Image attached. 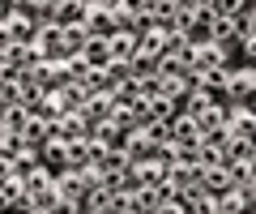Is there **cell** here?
Here are the masks:
<instances>
[{
	"label": "cell",
	"instance_id": "cell-24",
	"mask_svg": "<svg viewBox=\"0 0 256 214\" xmlns=\"http://www.w3.org/2000/svg\"><path fill=\"white\" fill-rule=\"evenodd\" d=\"M128 73L137 77V82H146V77H154V73H158V56H154V52H137V56L128 60Z\"/></svg>",
	"mask_w": 256,
	"mask_h": 214
},
{
	"label": "cell",
	"instance_id": "cell-7",
	"mask_svg": "<svg viewBox=\"0 0 256 214\" xmlns=\"http://www.w3.org/2000/svg\"><path fill=\"white\" fill-rule=\"evenodd\" d=\"M82 112H86V120H90L94 129H98V124H102V120H111V112H116V94H111V90H98V94H90Z\"/></svg>",
	"mask_w": 256,
	"mask_h": 214
},
{
	"label": "cell",
	"instance_id": "cell-31",
	"mask_svg": "<svg viewBox=\"0 0 256 214\" xmlns=\"http://www.w3.org/2000/svg\"><path fill=\"white\" fill-rule=\"evenodd\" d=\"M38 112H43L47 120H60V116L68 112V103H64V94H60V90H47V99H43V107H38Z\"/></svg>",
	"mask_w": 256,
	"mask_h": 214
},
{
	"label": "cell",
	"instance_id": "cell-12",
	"mask_svg": "<svg viewBox=\"0 0 256 214\" xmlns=\"http://www.w3.org/2000/svg\"><path fill=\"white\" fill-rule=\"evenodd\" d=\"M86 26H90V35H111L116 26V9H102V5H94L90 0V9H86Z\"/></svg>",
	"mask_w": 256,
	"mask_h": 214
},
{
	"label": "cell",
	"instance_id": "cell-3",
	"mask_svg": "<svg viewBox=\"0 0 256 214\" xmlns=\"http://www.w3.org/2000/svg\"><path fill=\"white\" fill-rule=\"evenodd\" d=\"M0 205L4 210H30V188H26V176H0Z\"/></svg>",
	"mask_w": 256,
	"mask_h": 214
},
{
	"label": "cell",
	"instance_id": "cell-23",
	"mask_svg": "<svg viewBox=\"0 0 256 214\" xmlns=\"http://www.w3.org/2000/svg\"><path fill=\"white\" fill-rule=\"evenodd\" d=\"M111 56H116V52H111V39L107 35H90V43H86V60H90V65H107Z\"/></svg>",
	"mask_w": 256,
	"mask_h": 214
},
{
	"label": "cell",
	"instance_id": "cell-39",
	"mask_svg": "<svg viewBox=\"0 0 256 214\" xmlns=\"http://www.w3.org/2000/svg\"><path fill=\"white\" fill-rule=\"evenodd\" d=\"M171 5H175V13H180V18H188V13L201 9V0H171Z\"/></svg>",
	"mask_w": 256,
	"mask_h": 214
},
{
	"label": "cell",
	"instance_id": "cell-11",
	"mask_svg": "<svg viewBox=\"0 0 256 214\" xmlns=\"http://www.w3.org/2000/svg\"><path fill=\"white\" fill-rule=\"evenodd\" d=\"M171 129H175V141H180V146H201V141H205V133H201V124H196V116H188V112L175 116Z\"/></svg>",
	"mask_w": 256,
	"mask_h": 214
},
{
	"label": "cell",
	"instance_id": "cell-14",
	"mask_svg": "<svg viewBox=\"0 0 256 214\" xmlns=\"http://www.w3.org/2000/svg\"><path fill=\"white\" fill-rule=\"evenodd\" d=\"M86 43H90V26H86V22H68V26L60 30L64 56H68V52H86Z\"/></svg>",
	"mask_w": 256,
	"mask_h": 214
},
{
	"label": "cell",
	"instance_id": "cell-30",
	"mask_svg": "<svg viewBox=\"0 0 256 214\" xmlns=\"http://www.w3.org/2000/svg\"><path fill=\"white\" fill-rule=\"evenodd\" d=\"M22 103V77H0V107Z\"/></svg>",
	"mask_w": 256,
	"mask_h": 214
},
{
	"label": "cell",
	"instance_id": "cell-36",
	"mask_svg": "<svg viewBox=\"0 0 256 214\" xmlns=\"http://www.w3.org/2000/svg\"><path fill=\"white\" fill-rule=\"evenodd\" d=\"M141 129H150V137H154V141H171L175 137L171 120H150V124H141Z\"/></svg>",
	"mask_w": 256,
	"mask_h": 214
},
{
	"label": "cell",
	"instance_id": "cell-4",
	"mask_svg": "<svg viewBox=\"0 0 256 214\" xmlns=\"http://www.w3.org/2000/svg\"><path fill=\"white\" fill-rule=\"evenodd\" d=\"M230 133L235 137H248V141H256V112H252V103H230Z\"/></svg>",
	"mask_w": 256,
	"mask_h": 214
},
{
	"label": "cell",
	"instance_id": "cell-8",
	"mask_svg": "<svg viewBox=\"0 0 256 214\" xmlns=\"http://www.w3.org/2000/svg\"><path fill=\"white\" fill-rule=\"evenodd\" d=\"M116 193L120 188H111V184H94L90 193H86V214H116Z\"/></svg>",
	"mask_w": 256,
	"mask_h": 214
},
{
	"label": "cell",
	"instance_id": "cell-22",
	"mask_svg": "<svg viewBox=\"0 0 256 214\" xmlns=\"http://www.w3.org/2000/svg\"><path fill=\"white\" fill-rule=\"evenodd\" d=\"M60 94H64V103H68V112H82V107H86V99H90V86H86V82H64L60 86Z\"/></svg>",
	"mask_w": 256,
	"mask_h": 214
},
{
	"label": "cell",
	"instance_id": "cell-10",
	"mask_svg": "<svg viewBox=\"0 0 256 214\" xmlns=\"http://www.w3.org/2000/svg\"><path fill=\"white\" fill-rule=\"evenodd\" d=\"M154 146H158V141L150 137V129H128V137H124V150L132 154V163H146V158H154Z\"/></svg>",
	"mask_w": 256,
	"mask_h": 214
},
{
	"label": "cell",
	"instance_id": "cell-27",
	"mask_svg": "<svg viewBox=\"0 0 256 214\" xmlns=\"http://www.w3.org/2000/svg\"><path fill=\"white\" fill-rule=\"evenodd\" d=\"M150 112H154V120H175V116H180V103H175L171 94H154V99H150Z\"/></svg>",
	"mask_w": 256,
	"mask_h": 214
},
{
	"label": "cell",
	"instance_id": "cell-1",
	"mask_svg": "<svg viewBox=\"0 0 256 214\" xmlns=\"http://www.w3.org/2000/svg\"><path fill=\"white\" fill-rule=\"evenodd\" d=\"M38 30V13L30 9H4L0 18V43H30Z\"/></svg>",
	"mask_w": 256,
	"mask_h": 214
},
{
	"label": "cell",
	"instance_id": "cell-17",
	"mask_svg": "<svg viewBox=\"0 0 256 214\" xmlns=\"http://www.w3.org/2000/svg\"><path fill=\"white\" fill-rule=\"evenodd\" d=\"M201 188H205L210 197H222L226 188H235V180H230L226 163H222V167H205V176H201Z\"/></svg>",
	"mask_w": 256,
	"mask_h": 214
},
{
	"label": "cell",
	"instance_id": "cell-20",
	"mask_svg": "<svg viewBox=\"0 0 256 214\" xmlns=\"http://www.w3.org/2000/svg\"><path fill=\"white\" fill-rule=\"evenodd\" d=\"M26 69L22 60V43H0V77H18Z\"/></svg>",
	"mask_w": 256,
	"mask_h": 214
},
{
	"label": "cell",
	"instance_id": "cell-9",
	"mask_svg": "<svg viewBox=\"0 0 256 214\" xmlns=\"http://www.w3.org/2000/svg\"><path fill=\"white\" fill-rule=\"evenodd\" d=\"M201 176H205V163H201V158H184V163H175V167H171V184L180 188V193H184V188H192V184H201Z\"/></svg>",
	"mask_w": 256,
	"mask_h": 214
},
{
	"label": "cell",
	"instance_id": "cell-41",
	"mask_svg": "<svg viewBox=\"0 0 256 214\" xmlns=\"http://www.w3.org/2000/svg\"><path fill=\"white\" fill-rule=\"evenodd\" d=\"M248 22H252V30H256V0L248 5Z\"/></svg>",
	"mask_w": 256,
	"mask_h": 214
},
{
	"label": "cell",
	"instance_id": "cell-26",
	"mask_svg": "<svg viewBox=\"0 0 256 214\" xmlns=\"http://www.w3.org/2000/svg\"><path fill=\"white\" fill-rule=\"evenodd\" d=\"M64 69H68V82H86L94 65L86 60V52H68V56H64Z\"/></svg>",
	"mask_w": 256,
	"mask_h": 214
},
{
	"label": "cell",
	"instance_id": "cell-29",
	"mask_svg": "<svg viewBox=\"0 0 256 214\" xmlns=\"http://www.w3.org/2000/svg\"><path fill=\"white\" fill-rule=\"evenodd\" d=\"M68 167H90V137L68 141Z\"/></svg>",
	"mask_w": 256,
	"mask_h": 214
},
{
	"label": "cell",
	"instance_id": "cell-16",
	"mask_svg": "<svg viewBox=\"0 0 256 214\" xmlns=\"http://www.w3.org/2000/svg\"><path fill=\"white\" fill-rule=\"evenodd\" d=\"M86 9H90V0H56L52 18L60 22V26H68V22H86Z\"/></svg>",
	"mask_w": 256,
	"mask_h": 214
},
{
	"label": "cell",
	"instance_id": "cell-25",
	"mask_svg": "<svg viewBox=\"0 0 256 214\" xmlns=\"http://www.w3.org/2000/svg\"><path fill=\"white\" fill-rule=\"evenodd\" d=\"M158 210H162L158 184H141V188H137V214H158Z\"/></svg>",
	"mask_w": 256,
	"mask_h": 214
},
{
	"label": "cell",
	"instance_id": "cell-15",
	"mask_svg": "<svg viewBox=\"0 0 256 214\" xmlns=\"http://www.w3.org/2000/svg\"><path fill=\"white\" fill-rule=\"evenodd\" d=\"M43 163L60 176V171L68 167V141H64V137H47L43 141Z\"/></svg>",
	"mask_w": 256,
	"mask_h": 214
},
{
	"label": "cell",
	"instance_id": "cell-28",
	"mask_svg": "<svg viewBox=\"0 0 256 214\" xmlns=\"http://www.w3.org/2000/svg\"><path fill=\"white\" fill-rule=\"evenodd\" d=\"M166 35H171V30H162V26L146 30V35H141V52H154V56H162V52H166Z\"/></svg>",
	"mask_w": 256,
	"mask_h": 214
},
{
	"label": "cell",
	"instance_id": "cell-35",
	"mask_svg": "<svg viewBox=\"0 0 256 214\" xmlns=\"http://www.w3.org/2000/svg\"><path fill=\"white\" fill-rule=\"evenodd\" d=\"M205 107H210V99H205V90H201V86H196V90H192L188 99L180 103V112H188V116H201Z\"/></svg>",
	"mask_w": 256,
	"mask_h": 214
},
{
	"label": "cell",
	"instance_id": "cell-5",
	"mask_svg": "<svg viewBox=\"0 0 256 214\" xmlns=\"http://www.w3.org/2000/svg\"><path fill=\"white\" fill-rule=\"evenodd\" d=\"M90 133H94V124L86 120V112H64L60 120H56V137H64V141L90 137Z\"/></svg>",
	"mask_w": 256,
	"mask_h": 214
},
{
	"label": "cell",
	"instance_id": "cell-34",
	"mask_svg": "<svg viewBox=\"0 0 256 214\" xmlns=\"http://www.w3.org/2000/svg\"><path fill=\"white\" fill-rule=\"evenodd\" d=\"M226 77H230V65H214L196 77V86H226Z\"/></svg>",
	"mask_w": 256,
	"mask_h": 214
},
{
	"label": "cell",
	"instance_id": "cell-38",
	"mask_svg": "<svg viewBox=\"0 0 256 214\" xmlns=\"http://www.w3.org/2000/svg\"><path fill=\"white\" fill-rule=\"evenodd\" d=\"M154 26H158V18H154V13H146V9L137 13V22H132V30H137V35H146V30H154Z\"/></svg>",
	"mask_w": 256,
	"mask_h": 214
},
{
	"label": "cell",
	"instance_id": "cell-32",
	"mask_svg": "<svg viewBox=\"0 0 256 214\" xmlns=\"http://www.w3.org/2000/svg\"><path fill=\"white\" fill-rule=\"evenodd\" d=\"M248 5H252V0H214L210 9L218 13V18H239V13H248Z\"/></svg>",
	"mask_w": 256,
	"mask_h": 214
},
{
	"label": "cell",
	"instance_id": "cell-40",
	"mask_svg": "<svg viewBox=\"0 0 256 214\" xmlns=\"http://www.w3.org/2000/svg\"><path fill=\"white\" fill-rule=\"evenodd\" d=\"M52 5H56V0H30L26 9H30V13H52Z\"/></svg>",
	"mask_w": 256,
	"mask_h": 214
},
{
	"label": "cell",
	"instance_id": "cell-13",
	"mask_svg": "<svg viewBox=\"0 0 256 214\" xmlns=\"http://www.w3.org/2000/svg\"><path fill=\"white\" fill-rule=\"evenodd\" d=\"M107 39H111V52H116L120 60H132L141 52V35H137V30H111Z\"/></svg>",
	"mask_w": 256,
	"mask_h": 214
},
{
	"label": "cell",
	"instance_id": "cell-37",
	"mask_svg": "<svg viewBox=\"0 0 256 214\" xmlns=\"http://www.w3.org/2000/svg\"><path fill=\"white\" fill-rule=\"evenodd\" d=\"M239 56H244V65H256V30H248L239 39Z\"/></svg>",
	"mask_w": 256,
	"mask_h": 214
},
{
	"label": "cell",
	"instance_id": "cell-2",
	"mask_svg": "<svg viewBox=\"0 0 256 214\" xmlns=\"http://www.w3.org/2000/svg\"><path fill=\"white\" fill-rule=\"evenodd\" d=\"M214 65H230V47H222L218 39H196V43H192L188 73H192V77H201L205 69H214Z\"/></svg>",
	"mask_w": 256,
	"mask_h": 214
},
{
	"label": "cell",
	"instance_id": "cell-43",
	"mask_svg": "<svg viewBox=\"0 0 256 214\" xmlns=\"http://www.w3.org/2000/svg\"><path fill=\"white\" fill-rule=\"evenodd\" d=\"M248 103H252V112H256V94H252V99H248Z\"/></svg>",
	"mask_w": 256,
	"mask_h": 214
},
{
	"label": "cell",
	"instance_id": "cell-6",
	"mask_svg": "<svg viewBox=\"0 0 256 214\" xmlns=\"http://www.w3.org/2000/svg\"><path fill=\"white\" fill-rule=\"evenodd\" d=\"M226 94H230V103H248V99L256 94V82H252V69H248V65L230 69V77H226Z\"/></svg>",
	"mask_w": 256,
	"mask_h": 214
},
{
	"label": "cell",
	"instance_id": "cell-19",
	"mask_svg": "<svg viewBox=\"0 0 256 214\" xmlns=\"http://www.w3.org/2000/svg\"><path fill=\"white\" fill-rule=\"evenodd\" d=\"M30 120V107L26 103H13V107H0V133H22Z\"/></svg>",
	"mask_w": 256,
	"mask_h": 214
},
{
	"label": "cell",
	"instance_id": "cell-21",
	"mask_svg": "<svg viewBox=\"0 0 256 214\" xmlns=\"http://www.w3.org/2000/svg\"><path fill=\"white\" fill-rule=\"evenodd\" d=\"M137 180L141 184H162V180H171V167L158 163V158H146V163H137Z\"/></svg>",
	"mask_w": 256,
	"mask_h": 214
},
{
	"label": "cell",
	"instance_id": "cell-42",
	"mask_svg": "<svg viewBox=\"0 0 256 214\" xmlns=\"http://www.w3.org/2000/svg\"><path fill=\"white\" fill-rule=\"evenodd\" d=\"M94 5H102V9H116V5H124V0H94Z\"/></svg>",
	"mask_w": 256,
	"mask_h": 214
},
{
	"label": "cell",
	"instance_id": "cell-18",
	"mask_svg": "<svg viewBox=\"0 0 256 214\" xmlns=\"http://www.w3.org/2000/svg\"><path fill=\"white\" fill-rule=\"evenodd\" d=\"M111 94H116V103H124V107H137V103L146 99V90H141V82H137L132 73H128V77H120V82L111 86Z\"/></svg>",
	"mask_w": 256,
	"mask_h": 214
},
{
	"label": "cell",
	"instance_id": "cell-33",
	"mask_svg": "<svg viewBox=\"0 0 256 214\" xmlns=\"http://www.w3.org/2000/svg\"><path fill=\"white\" fill-rule=\"evenodd\" d=\"M86 86H90V90L98 94V90H111V86H116V82H111L107 65H94V69H90V77H86Z\"/></svg>",
	"mask_w": 256,
	"mask_h": 214
}]
</instances>
